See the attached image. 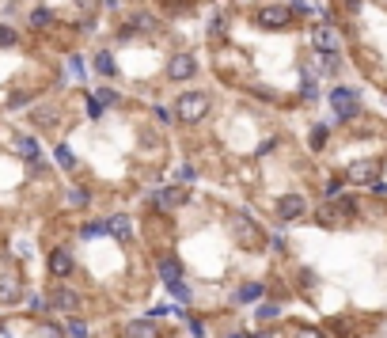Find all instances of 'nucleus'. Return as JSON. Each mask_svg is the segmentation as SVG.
<instances>
[{
	"label": "nucleus",
	"mask_w": 387,
	"mask_h": 338,
	"mask_svg": "<svg viewBox=\"0 0 387 338\" xmlns=\"http://www.w3.org/2000/svg\"><path fill=\"white\" fill-rule=\"evenodd\" d=\"M50 308H58V312H76V308H80V293H76V289L58 285L50 293Z\"/></svg>",
	"instance_id": "10"
},
{
	"label": "nucleus",
	"mask_w": 387,
	"mask_h": 338,
	"mask_svg": "<svg viewBox=\"0 0 387 338\" xmlns=\"http://www.w3.org/2000/svg\"><path fill=\"white\" fill-rule=\"evenodd\" d=\"M232 236H236L239 248H247V251L262 248V228H258L247 213H236V217H232Z\"/></svg>",
	"instance_id": "3"
},
{
	"label": "nucleus",
	"mask_w": 387,
	"mask_h": 338,
	"mask_svg": "<svg viewBox=\"0 0 387 338\" xmlns=\"http://www.w3.org/2000/svg\"><path fill=\"white\" fill-rule=\"evenodd\" d=\"M137 31H156V19L152 16H137L133 19V27H125V34H137Z\"/></svg>",
	"instance_id": "21"
},
{
	"label": "nucleus",
	"mask_w": 387,
	"mask_h": 338,
	"mask_svg": "<svg viewBox=\"0 0 387 338\" xmlns=\"http://www.w3.org/2000/svg\"><path fill=\"white\" fill-rule=\"evenodd\" d=\"M255 338H270V335H255Z\"/></svg>",
	"instance_id": "36"
},
{
	"label": "nucleus",
	"mask_w": 387,
	"mask_h": 338,
	"mask_svg": "<svg viewBox=\"0 0 387 338\" xmlns=\"http://www.w3.org/2000/svg\"><path fill=\"white\" fill-rule=\"evenodd\" d=\"M327 145V125H315L312 130V149H323Z\"/></svg>",
	"instance_id": "27"
},
{
	"label": "nucleus",
	"mask_w": 387,
	"mask_h": 338,
	"mask_svg": "<svg viewBox=\"0 0 387 338\" xmlns=\"http://www.w3.org/2000/svg\"><path fill=\"white\" fill-rule=\"evenodd\" d=\"M194 73H198V61L190 58V53H175L171 65H167V76H171V80H190Z\"/></svg>",
	"instance_id": "9"
},
{
	"label": "nucleus",
	"mask_w": 387,
	"mask_h": 338,
	"mask_svg": "<svg viewBox=\"0 0 387 338\" xmlns=\"http://www.w3.org/2000/svg\"><path fill=\"white\" fill-rule=\"evenodd\" d=\"M228 338H243V335H228Z\"/></svg>",
	"instance_id": "37"
},
{
	"label": "nucleus",
	"mask_w": 387,
	"mask_h": 338,
	"mask_svg": "<svg viewBox=\"0 0 387 338\" xmlns=\"http://www.w3.org/2000/svg\"><path fill=\"white\" fill-rule=\"evenodd\" d=\"M88 118H103V103H99V95H88Z\"/></svg>",
	"instance_id": "28"
},
{
	"label": "nucleus",
	"mask_w": 387,
	"mask_h": 338,
	"mask_svg": "<svg viewBox=\"0 0 387 338\" xmlns=\"http://www.w3.org/2000/svg\"><path fill=\"white\" fill-rule=\"evenodd\" d=\"M114 99H118V95H114L110 88H103V91H99V103H103V107H107V103H114Z\"/></svg>",
	"instance_id": "31"
},
{
	"label": "nucleus",
	"mask_w": 387,
	"mask_h": 338,
	"mask_svg": "<svg viewBox=\"0 0 387 338\" xmlns=\"http://www.w3.org/2000/svg\"><path fill=\"white\" fill-rule=\"evenodd\" d=\"M16 152L23 160H31V164L42 156V149H38V141H34V137H16Z\"/></svg>",
	"instance_id": "17"
},
{
	"label": "nucleus",
	"mask_w": 387,
	"mask_h": 338,
	"mask_svg": "<svg viewBox=\"0 0 387 338\" xmlns=\"http://www.w3.org/2000/svg\"><path fill=\"white\" fill-rule=\"evenodd\" d=\"M353 217H357V202L353 198H334L315 213V221H319L323 228H346Z\"/></svg>",
	"instance_id": "1"
},
{
	"label": "nucleus",
	"mask_w": 387,
	"mask_h": 338,
	"mask_svg": "<svg viewBox=\"0 0 387 338\" xmlns=\"http://www.w3.org/2000/svg\"><path fill=\"white\" fill-rule=\"evenodd\" d=\"M53 156H58V164H61V167H68V171L76 167V156L65 149V145H58V152H53Z\"/></svg>",
	"instance_id": "25"
},
{
	"label": "nucleus",
	"mask_w": 387,
	"mask_h": 338,
	"mask_svg": "<svg viewBox=\"0 0 387 338\" xmlns=\"http://www.w3.org/2000/svg\"><path fill=\"white\" fill-rule=\"evenodd\" d=\"M304 213H308V198H304V194H285V198L277 202V217L285 224L288 221H300Z\"/></svg>",
	"instance_id": "6"
},
{
	"label": "nucleus",
	"mask_w": 387,
	"mask_h": 338,
	"mask_svg": "<svg viewBox=\"0 0 387 338\" xmlns=\"http://www.w3.org/2000/svg\"><path fill=\"white\" fill-rule=\"evenodd\" d=\"M68 202H73V206H88V190H73V194H68Z\"/></svg>",
	"instance_id": "30"
},
{
	"label": "nucleus",
	"mask_w": 387,
	"mask_h": 338,
	"mask_svg": "<svg viewBox=\"0 0 387 338\" xmlns=\"http://www.w3.org/2000/svg\"><path fill=\"white\" fill-rule=\"evenodd\" d=\"M80 236H84V239L107 236V221H91V224H84V228H80Z\"/></svg>",
	"instance_id": "22"
},
{
	"label": "nucleus",
	"mask_w": 387,
	"mask_h": 338,
	"mask_svg": "<svg viewBox=\"0 0 387 338\" xmlns=\"http://www.w3.org/2000/svg\"><path fill=\"white\" fill-rule=\"evenodd\" d=\"M379 4H384V8H387V0H379Z\"/></svg>",
	"instance_id": "38"
},
{
	"label": "nucleus",
	"mask_w": 387,
	"mask_h": 338,
	"mask_svg": "<svg viewBox=\"0 0 387 338\" xmlns=\"http://www.w3.org/2000/svg\"><path fill=\"white\" fill-rule=\"evenodd\" d=\"M258 297H262V285H258V281H251V285H243V289H239V297H236V300L251 304V300H258Z\"/></svg>",
	"instance_id": "20"
},
{
	"label": "nucleus",
	"mask_w": 387,
	"mask_h": 338,
	"mask_svg": "<svg viewBox=\"0 0 387 338\" xmlns=\"http://www.w3.org/2000/svg\"><path fill=\"white\" fill-rule=\"evenodd\" d=\"M342 8H346V12H357V8H361V0H342Z\"/></svg>",
	"instance_id": "34"
},
{
	"label": "nucleus",
	"mask_w": 387,
	"mask_h": 338,
	"mask_svg": "<svg viewBox=\"0 0 387 338\" xmlns=\"http://www.w3.org/2000/svg\"><path fill=\"white\" fill-rule=\"evenodd\" d=\"M330 107H334V114L342 118V122H349V118L357 114V91L353 88H334L330 91Z\"/></svg>",
	"instance_id": "5"
},
{
	"label": "nucleus",
	"mask_w": 387,
	"mask_h": 338,
	"mask_svg": "<svg viewBox=\"0 0 387 338\" xmlns=\"http://www.w3.org/2000/svg\"><path fill=\"white\" fill-rule=\"evenodd\" d=\"M292 338H327L319 327H308V323H300V327H292Z\"/></svg>",
	"instance_id": "24"
},
{
	"label": "nucleus",
	"mask_w": 387,
	"mask_h": 338,
	"mask_svg": "<svg viewBox=\"0 0 387 338\" xmlns=\"http://www.w3.org/2000/svg\"><path fill=\"white\" fill-rule=\"evenodd\" d=\"M160 278H164V285H175V281H182V266L175 258H160Z\"/></svg>",
	"instance_id": "16"
},
{
	"label": "nucleus",
	"mask_w": 387,
	"mask_h": 338,
	"mask_svg": "<svg viewBox=\"0 0 387 338\" xmlns=\"http://www.w3.org/2000/svg\"><path fill=\"white\" fill-rule=\"evenodd\" d=\"M376 175H379V160H357V164L346 171V179L357 182V186H372Z\"/></svg>",
	"instance_id": "7"
},
{
	"label": "nucleus",
	"mask_w": 387,
	"mask_h": 338,
	"mask_svg": "<svg viewBox=\"0 0 387 338\" xmlns=\"http://www.w3.org/2000/svg\"><path fill=\"white\" fill-rule=\"evenodd\" d=\"M175 114H179V122H201V118L209 114V95H201V91L179 95V99H175Z\"/></svg>",
	"instance_id": "2"
},
{
	"label": "nucleus",
	"mask_w": 387,
	"mask_h": 338,
	"mask_svg": "<svg viewBox=\"0 0 387 338\" xmlns=\"http://www.w3.org/2000/svg\"><path fill=\"white\" fill-rule=\"evenodd\" d=\"M73 255H68L65 248H58V251H50V274L53 278H68V274H73Z\"/></svg>",
	"instance_id": "11"
},
{
	"label": "nucleus",
	"mask_w": 387,
	"mask_h": 338,
	"mask_svg": "<svg viewBox=\"0 0 387 338\" xmlns=\"http://www.w3.org/2000/svg\"><path fill=\"white\" fill-rule=\"evenodd\" d=\"M107 232L114 239H122V243H129V239H133V221H129V217H122V213L107 217Z\"/></svg>",
	"instance_id": "13"
},
{
	"label": "nucleus",
	"mask_w": 387,
	"mask_h": 338,
	"mask_svg": "<svg viewBox=\"0 0 387 338\" xmlns=\"http://www.w3.org/2000/svg\"><path fill=\"white\" fill-rule=\"evenodd\" d=\"M0 338H12V335H8V330H0Z\"/></svg>",
	"instance_id": "35"
},
{
	"label": "nucleus",
	"mask_w": 387,
	"mask_h": 338,
	"mask_svg": "<svg viewBox=\"0 0 387 338\" xmlns=\"http://www.w3.org/2000/svg\"><path fill=\"white\" fill-rule=\"evenodd\" d=\"M76 4H80V8L88 12V16H91V12H95V8H99V0H76Z\"/></svg>",
	"instance_id": "32"
},
{
	"label": "nucleus",
	"mask_w": 387,
	"mask_h": 338,
	"mask_svg": "<svg viewBox=\"0 0 387 338\" xmlns=\"http://www.w3.org/2000/svg\"><path fill=\"white\" fill-rule=\"evenodd\" d=\"M19 300H23V281H19L16 274H4V278H0V304L12 308V304H19Z\"/></svg>",
	"instance_id": "8"
},
{
	"label": "nucleus",
	"mask_w": 387,
	"mask_h": 338,
	"mask_svg": "<svg viewBox=\"0 0 387 338\" xmlns=\"http://www.w3.org/2000/svg\"><path fill=\"white\" fill-rule=\"evenodd\" d=\"M125 338H156V323H152V319L125 323Z\"/></svg>",
	"instance_id": "15"
},
{
	"label": "nucleus",
	"mask_w": 387,
	"mask_h": 338,
	"mask_svg": "<svg viewBox=\"0 0 387 338\" xmlns=\"http://www.w3.org/2000/svg\"><path fill=\"white\" fill-rule=\"evenodd\" d=\"M255 23L266 27V31H285L292 23V8H285V4H262L255 12Z\"/></svg>",
	"instance_id": "4"
},
{
	"label": "nucleus",
	"mask_w": 387,
	"mask_h": 338,
	"mask_svg": "<svg viewBox=\"0 0 387 338\" xmlns=\"http://www.w3.org/2000/svg\"><path fill=\"white\" fill-rule=\"evenodd\" d=\"M31 308H34V312H46V308H50V300H42V297H34V300H31Z\"/></svg>",
	"instance_id": "33"
},
{
	"label": "nucleus",
	"mask_w": 387,
	"mask_h": 338,
	"mask_svg": "<svg viewBox=\"0 0 387 338\" xmlns=\"http://www.w3.org/2000/svg\"><path fill=\"white\" fill-rule=\"evenodd\" d=\"M312 38H315V50H319L323 58H327V53H334V46H338V42H334V31H330L327 23H319V27H315V34H312Z\"/></svg>",
	"instance_id": "14"
},
{
	"label": "nucleus",
	"mask_w": 387,
	"mask_h": 338,
	"mask_svg": "<svg viewBox=\"0 0 387 338\" xmlns=\"http://www.w3.org/2000/svg\"><path fill=\"white\" fill-rule=\"evenodd\" d=\"M53 23V12L50 8H34L31 12V27H38V31H42V27H50Z\"/></svg>",
	"instance_id": "19"
},
{
	"label": "nucleus",
	"mask_w": 387,
	"mask_h": 338,
	"mask_svg": "<svg viewBox=\"0 0 387 338\" xmlns=\"http://www.w3.org/2000/svg\"><path fill=\"white\" fill-rule=\"evenodd\" d=\"M68 338H88V327H84V323L80 319H68Z\"/></svg>",
	"instance_id": "26"
},
{
	"label": "nucleus",
	"mask_w": 387,
	"mask_h": 338,
	"mask_svg": "<svg viewBox=\"0 0 387 338\" xmlns=\"http://www.w3.org/2000/svg\"><path fill=\"white\" fill-rule=\"evenodd\" d=\"M16 42H19V34L12 31L8 23H0V50H12V46H16Z\"/></svg>",
	"instance_id": "23"
},
{
	"label": "nucleus",
	"mask_w": 387,
	"mask_h": 338,
	"mask_svg": "<svg viewBox=\"0 0 387 338\" xmlns=\"http://www.w3.org/2000/svg\"><path fill=\"white\" fill-rule=\"evenodd\" d=\"M186 198H190L186 186H167V190H160V194H156V206L160 209H179Z\"/></svg>",
	"instance_id": "12"
},
{
	"label": "nucleus",
	"mask_w": 387,
	"mask_h": 338,
	"mask_svg": "<svg viewBox=\"0 0 387 338\" xmlns=\"http://www.w3.org/2000/svg\"><path fill=\"white\" fill-rule=\"evenodd\" d=\"M277 312H281L277 304H262V308H258V319H273V315H277Z\"/></svg>",
	"instance_id": "29"
},
{
	"label": "nucleus",
	"mask_w": 387,
	"mask_h": 338,
	"mask_svg": "<svg viewBox=\"0 0 387 338\" xmlns=\"http://www.w3.org/2000/svg\"><path fill=\"white\" fill-rule=\"evenodd\" d=\"M95 73H103V76H114V73H118L114 58H110L107 50H103V53H95Z\"/></svg>",
	"instance_id": "18"
}]
</instances>
